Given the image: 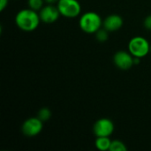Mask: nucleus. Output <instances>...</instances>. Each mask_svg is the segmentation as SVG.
<instances>
[{"label":"nucleus","mask_w":151,"mask_h":151,"mask_svg":"<svg viewBox=\"0 0 151 151\" xmlns=\"http://www.w3.org/2000/svg\"><path fill=\"white\" fill-rule=\"evenodd\" d=\"M134 57L129 51L119 50L113 56V63L120 70H128L134 65Z\"/></svg>","instance_id":"7"},{"label":"nucleus","mask_w":151,"mask_h":151,"mask_svg":"<svg viewBox=\"0 0 151 151\" xmlns=\"http://www.w3.org/2000/svg\"><path fill=\"white\" fill-rule=\"evenodd\" d=\"M57 7L60 15L66 19H75L81 13V5L78 0H58Z\"/></svg>","instance_id":"4"},{"label":"nucleus","mask_w":151,"mask_h":151,"mask_svg":"<svg viewBox=\"0 0 151 151\" xmlns=\"http://www.w3.org/2000/svg\"><path fill=\"white\" fill-rule=\"evenodd\" d=\"M143 26H144V27H145L147 30L151 31V14L148 15V16L144 19Z\"/></svg>","instance_id":"15"},{"label":"nucleus","mask_w":151,"mask_h":151,"mask_svg":"<svg viewBox=\"0 0 151 151\" xmlns=\"http://www.w3.org/2000/svg\"><path fill=\"white\" fill-rule=\"evenodd\" d=\"M58 0H44L45 4H54L58 3Z\"/></svg>","instance_id":"17"},{"label":"nucleus","mask_w":151,"mask_h":151,"mask_svg":"<svg viewBox=\"0 0 151 151\" xmlns=\"http://www.w3.org/2000/svg\"><path fill=\"white\" fill-rule=\"evenodd\" d=\"M111 141L109 137H96L95 142V146L98 150L106 151L110 150Z\"/></svg>","instance_id":"10"},{"label":"nucleus","mask_w":151,"mask_h":151,"mask_svg":"<svg viewBox=\"0 0 151 151\" xmlns=\"http://www.w3.org/2000/svg\"><path fill=\"white\" fill-rule=\"evenodd\" d=\"M9 0H0V11L3 12L8 5Z\"/></svg>","instance_id":"16"},{"label":"nucleus","mask_w":151,"mask_h":151,"mask_svg":"<svg viewBox=\"0 0 151 151\" xmlns=\"http://www.w3.org/2000/svg\"><path fill=\"white\" fill-rule=\"evenodd\" d=\"M114 129V123L106 118L99 119L93 126V132L96 137H110L113 134Z\"/></svg>","instance_id":"6"},{"label":"nucleus","mask_w":151,"mask_h":151,"mask_svg":"<svg viewBox=\"0 0 151 151\" xmlns=\"http://www.w3.org/2000/svg\"><path fill=\"white\" fill-rule=\"evenodd\" d=\"M43 128V122L38 117H31L26 119L21 126V132L27 137L37 136Z\"/></svg>","instance_id":"5"},{"label":"nucleus","mask_w":151,"mask_h":151,"mask_svg":"<svg viewBox=\"0 0 151 151\" xmlns=\"http://www.w3.org/2000/svg\"><path fill=\"white\" fill-rule=\"evenodd\" d=\"M150 43L143 36H134L128 42V51L134 58H145L150 52Z\"/></svg>","instance_id":"3"},{"label":"nucleus","mask_w":151,"mask_h":151,"mask_svg":"<svg viewBox=\"0 0 151 151\" xmlns=\"http://www.w3.org/2000/svg\"><path fill=\"white\" fill-rule=\"evenodd\" d=\"M127 147L126 144L119 141V140H113L111 141V147H110V151H127Z\"/></svg>","instance_id":"11"},{"label":"nucleus","mask_w":151,"mask_h":151,"mask_svg":"<svg viewBox=\"0 0 151 151\" xmlns=\"http://www.w3.org/2000/svg\"><path fill=\"white\" fill-rule=\"evenodd\" d=\"M37 117L42 121V122H45V121H48L50 117H51V111L49 108L47 107H43L42 109L39 110L38 113H37Z\"/></svg>","instance_id":"12"},{"label":"nucleus","mask_w":151,"mask_h":151,"mask_svg":"<svg viewBox=\"0 0 151 151\" xmlns=\"http://www.w3.org/2000/svg\"><path fill=\"white\" fill-rule=\"evenodd\" d=\"M141 59H142V58H134V65H139V64L141 63Z\"/></svg>","instance_id":"18"},{"label":"nucleus","mask_w":151,"mask_h":151,"mask_svg":"<svg viewBox=\"0 0 151 151\" xmlns=\"http://www.w3.org/2000/svg\"><path fill=\"white\" fill-rule=\"evenodd\" d=\"M124 24V20L122 17L119 14L112 13L108 15L103 20V27L105 28L109 33L116 32L119 30Z\"/></svg>","instance_id":"9"},{"label":"nucleus","mask_w":151,"mask_h":151,"mask_svg":"<svg viewBox=\"0 0 151 151\" xmlns=\"http://www.w3.org/2000/svg\"><path fill=\"white\" fill-rule=\"evenodd\" d=\"M44 0H27V5L30 9L39 12L44 6Z\"/></svg>","instance_id":"13"},{"label":"nucleus","mask_w":151,"mask_h":151,"mask_svg":"<svg viewBox=\"0 0 151 151\" xmlns=\"http://www.w3.org/2000/svg\"><path fill=\"white\" fill-rule=\"evenodd\" d=\"M150 52H151V46H150Z\"/></svg>","instance_id":"19"},{"label":"nucleus","mask_w":151,"mask_h":151,"mask_svg":"<svg viewBox=\"0 0 151 151\" xmlns=\"http://www.w3.org/2000/svg\"><path fill=\"white\" fill-rule=\"evenodd\" d=\"M95 35H96V40L98 42H106L108 40V37H109V32L105 28H104V27L100 28Z\"/></svg>","instance_id":"14"},{"label":"nucleus","mask_w":151,"mask_h":151,"mask_svg":"<svg viewBox=\"0 0 151 151\" xmlns=\"http://www.w3.org/2000/svg\"><path fill=\"white\" fill-rule=\"evenodd\" d=\"M79 26L80 28L86 34H96L100 28L103 27V19L96 12H86L80 16Z\"/></svg>","instance_id":"2"},{"label":"nucleus","mask_w":151,"mask_h":151,"mask_svg":"<svg viewBox=\"0 0 151 151\" xmlns=\"http://www.w3.org/2000/svg\"><path fill=\"white\" fill-rule=\"evenodd\" d=\"M16 26L24 32H33L40 25L41 19L39 12L28 8L19 10L15 15Z\"/></svg>","instance_id":"1"},{"label":"nucleus","mask_w":151,"mask_h":151,"mask_svg":"<svg viewBox=\"0 0 151 151\" xmlns=\"http://www.w3.org/2000/svg\"><path fill=\"white\" fill-rule=\"evenodd\" d=\"M41 21L45 24H52L56 22L60 15V12L57 6L54 4H47L44 5L39 12Z\"/></svg>","instance_id":"8"}]
</instances>
